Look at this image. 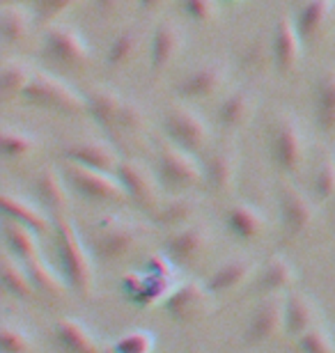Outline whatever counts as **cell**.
I'll list each match as a JSON object with an SVG mask.
<instances>
[{
	"mask_svg": "<svg viewBox=\"0 0 335 353\" xmlns=\"http://www.w3.org/2000/svg\"><path fill=\"white\" fill-rule=\"evenodd\" d=\"M117 3H119V0H95V7H97L99 14H104V17H106V14H111L113 10H115Z\"/></svg>",
	"mask_w": 335,
	"mask_h": 353,
	"instance_id": "46",
	"label": "cell"
},
{
	"mask_svg": "<svg viewBox=\"0 0 335 353\" xmlns=\"http://www.w3.org/2000/svg\"><path fill=\"white\" fill-rule=\"evenodd\" d=\"M285 330V294L262 296L248 316L244 342L248 347H265Z\"/></svg>",
	"mask_w": 335,
	"mask_h": 353,
	"instance_id": "10",
	"label": "cell"
},
{
	"mask_svg": "<svg viewBox=\"0 0 335 353\" xmlns=\"http://www.w3.org/2000/svg\"><path fill=\"white\" fill-rule=\"evenodd\" d=\"M303 53V39L296 30V23L289 14H280L274 26L271 37V60L280 74H294Z\"/></svg>",
	"mask_w": 335,
	"mask_h": 353,
	"instance_id": "16",
	"label": "cell"
},
{
	"mask_svg": "<svg viewBox=\"0 0 335 353\" xmlns=\"http://www.w3.org/2000/svg\"><path fill=\"white\" fill-rule=\"evenodd\" d=\"M230 3H239V0H230Z\"/></svg>",
	"mask_w": 335,
	"mask_h": 353,
	"instance_id": "50",
	"label": "cell"
},
{
	"mask_svg": "<svg viewBox=\"0 0 335 353\" xmlns=\"http://www.w3.org/2000/svg\"><path fill=\"white\" fill-rule=\"evenodd\" d=\"M298 282V271L296 266L289 262L287 257L276 252V255L267 257L260 264L258 273L253 278V292L262 296L269 294H287L289 289H294Z\"/></svg>",
	"mask_w": 335,
	"mask_h": 353,
	"instance_id": "20",
	"label": "cell"
},
{
	"mask_svg": "<svg viewBox=\"0 0 335 353\" xmlns=\"http://www.w3.org/2000/svg\"><path fill=\"white\" fill-rule=\"evenodd\" d=\"M333 7L335 3L333 0H303V5L298 7L296 17H294V23H296V30L301 34L303 41H310L315 39L322 28L326 26V21L333 14Z\"/></svg>",
	"mask_w": 335,
	"mask_h": 353,
	"instance_id": "33",
	"label": "cell"
},
{
	"mask_svg": "<svg viewBox=\"0 0 335 353\" xmlns=\"http://www.w3.org/2000/svg\"><path fill=\"white\" fill-rule=\"evenodd\" d=\"M312 115L324 133L335 131V67H326L317 76L312 90Z\"/></svg>",
	"mask_w": 335,
	"mask_h": 353,
	"instance_id": "28",
	"label": "cell"
},
{
	"mask_svg": "<svg viewBox=\"0 0 335 353\" xmlns=\"http://www.w3.org/2000/svg\"><path fill=\"white\" fill-rule=\"evenodd\" d=\"M333 204H335V200H333Z\"/></svg>",
	"mask_w": 335,
	"mask_h": 353,
	"instance_id": "51",
	"label": "cell"
},
{
	"mask_svg": "<svg viewBox=\"0 0 335 353\" xmlns=\"http://www.w3.org/2000/svg\"><path fill=\"white\" fill-rule=\"evenodd\" d=\"M0 275H3L5 292L14 299L30 301L37 296V289H35V282L26 264L19 257H14L10 250H3V255H0Z\"/></svg>",
	"mask_w": 335,
	"mask_h": 353,
	"instance_id": "29",
	"label": "cell"
},
{
	"mask_svg": "<svg viewBox=\"0 0 335 353\" xmlns=\"http://www.w3.org/2000/svg\"><path fill=\"white\" fill-rule=\"evenodd\" d=\"M225 83V65L218 60L202 62L186 72L180 81L175 83V94L182 101H202L216 94L220 85Z\"/></svg>",
	"mask_w": 335,
	"mask_h": 353,
	"instance_id": "17",
	"label": "cell"
},
{
	"mask_svg": "<svg viewBox=\"0 0 335 353\" xmlns=\"http://www.w3.org/2000/svg\"><path fill=\"white\" fill-rule=\"evenodd\" d=\"M310 193L317 202L335 200V152L329 150L319 157L310 179Z\"/></svg>",
	"mask_w": 335,
	"mask_h": 353,
	"instance_id": "37",
	"label": "cell"
},
{
	"mask_svg": "<svg viewBox=\"0 0 335 353\" xmlns=\"http://www.w3.org/2000/svg\"><path fill=\"white\" fill-rule=\"evenodd\" d=\"M3 239H5V250H10L21 262H30V259L41 255L39 234L17 221L3 218Z\"/></svg>",
	"mask_w": 335,
	"mask_h": 353,
	"instance_id": "31",
	"label": "cell"
},
{
	"mask_svg": "<svg viewBox=\"0 0 335 353\" xmlns=\"http://www.w3.org/2000/svg\"><path fill=\"white\" fill-rule=\"evenodd\" d=\"M88 101V112L102 129L108 133L113 140H117V115L122 108L124 99L108 88H92V92L85 94Z\"/></svg>",
	"mask_w": 335,
	"mask_h": 353,
	"instance_id": "27",
	"label": "cell"
},
{
	"mask_svg": "<svg viewBox=\"0 0 335 353\" xmlns=\"http://www.w3.org/2000/svg\"><path fill=\"white\" fill-rule=\"evenodd\" d=\"M115 174L119 176V181H122L126 197L142 211L152 214L163 202V197H161L163 186H161L159 176H156V172L149 170L145 163H140V161H135V159H122V163H119Z\"/></svg>",
	"mask_w": 335,
	"mask_h": 353,
	"instance_id": "9",
	"label": "cell"
},
{
	"mask_svg": "<svg viewBox=\"0 0 335 353\" xmlns=\"http://www.w3.org/2000/svg\"><path fill=\"white\" fill-rule=\"evenodd\" d=\"M278 214L289 236H301L315 221V202L291 181L278 183Z\"/></svg>",
	"mask_w": 335,
	"mask_h": 353,
	"instance_id": "12",
	"label": "cell"
},
{
	"mask_svg": "<svg viewBox=\"0 0 335 353\" xmlns=\"http://www.w3.org/2000/svg\"><path fill=\"white\" fill-rule=\"evenodd\" d=\"M258 268L260 266L248 257H230V259H225L223 264H218L213 268L204 282H207V287L211 289L213 296L230 294L234 289L248 285V282L255 278Z\"/></svg>",
	"mask_w": 335,
	"mask_h": 353,
	"instance_id": "24",
	"label": "cell"
},
{
	"mask_svg": "<svg viewBox=\"0 0 335 353\" xmlns=\"http://www.w3.org/2000/svg\"><path fill=\"white\" fill-rule=\"evenodd\" d=\"M74 3H76V0H30L35 17H37L39 21H44V23H48V21H55L62 12H67Z\"/></svg>",
	"mask_w": 335,
	"mask_h": 353,
	"instance_id": "44",
	"label": "cell"
},
{
	"mask_svg": "<svg viewBox=\"0 0 335 353\" xmlns=\"http://www.w3.org/2000/svg\"><path fill=\"white\" fill-rule=\"evenodd\" d=\"M241 170V154L234 145L213 147L204 154L202 174L207 188L213 193H230L237 183V174Z\"/></svg>",
	"mask_w": 335,
	"mask_h": 353,
	"instance_id": "14",
	"label": "cell"
},
{
	"mask_svg": "<svg viewBox=\"0 0 335 353\" xmlns=\"http://www.w3.org/2000/svg\"><path fill=\"white\" fill-rule=\"evenodd\" d=\"M184 44H186V37L175 21H161L156 26L152 41H149V74H152V79L166 74V69L182 53Z\"/></svg>",
	"mask_w": 335,
	"mask_h": 353,
	"instance_id": "19",
	"label": "cell"
},
{
	"mask_svg": "<svg viewBox=\"0 0 335 353\" xmlns=\"http://www.w3.org/2000/svg\"><path fill=\"white\" fill-rule=\"evenodd\" d=\"M225 228L239 241H255L267 232L269 221L260 207L246 200H237L225 209Z\"/></svg>",
	"mask_w": 335,
	"mask_h": 353,
	"instance_id": "22",
	"label": "cell"
},
{
	"mask_svg": "<svg viewBox=\"0 0 335 353\" xmlns=\"http://www.w3.org/2000/svg\"><path fill=\"white\" fill-rule=\"evenodd\" d=\"M104 353H117V351L113 349V344H111V347H104Z\"/></svg>",
	"mask_w": 335,
	"mask_h": 353,
	"instance_id": "48",
	"label": "cell"
},
{
	"mask_svg": "<svg viewBox=\"0 0 335 353\" xmlns=\"http://www.w3.org/2000/svg\"><path fill=\"white\" fill-rule=\"evenodd\" d=\"M53 335L65 353H104V344L99 342V337L92 333L88 323L76 316H60L53 323Z\"/></svg>",
	"mask_w": 335,
	"mask_h": 353,
	"instance_id": "25",
	"label": "cell"
},
{
	"mask_svg": "<svg viewBox=\"0 0 335 353\" xmlns=\"http://www.w3.org/2000/svg\"><path fill=\"white\" fill-rule=\"evenodd\" d=\"M62 157L69 163L78 165H88L95 170L104 172H117L119 163H122V154H119L117 145L108 138H81V140H71L69 145H65Z\"/></svg>",
	"mask_w": 335,
	"mask_h": 353,
	"instance_id": "13",
	"label": "cell"
},
{
	"mask_svg": "<svg viewBox=\"0 0 335 353\" xmlns=\"http://www.w3.org/2000/svg\"><path fill=\"white\" fill-rule=\"evenodd\" d=\"M32 69L19 58H7L0 67V97L5 101H19L28 83L32 79Z\"/></svg>",
	"mask_w": 335,
	"mask_h": 353,
	"instance_id": "34",
	"label": "cell"
},
{
	"mask_svg": "<svg viewBox=\"0 0 335 353\" xmlns=\"http://www.w3.org/2000/svg\"><path fill=\"white\" fill-rule=\"evenodd\" d=\"M182 10L195 23H209L216 19V0H182Z\"/></svg>",
	"mask_w": 335,
	"mask_h": 353,
	"instance_id": "43",
	"label": "cell"
},
{
	"mask_svg": "<svg viewBox=\"0 0 335 353\" xmlns=\"http://www.w3.org/2000/svg\"><path fill=\"white\" fill-rule=\"evenodd\" d=\"M298 351L301 353H335V340L324 326H315L305 335L298 337Z\"/></svg>",
	"mask_w": 335,
	"mask_h": 353,
	"instance_id": "41",
	"label": "cell"
},
{
	"mask_svg": "<svg viewBox=\"0 0 335 353\" xmlns=\"http://www.w3.org/2000/svg\"><path fill=\"white\" fill-rule=\"evenodd\" d=\"M211 245V230L207 223L193 221L180 230H173L163 241V252L177 266H191L207 255Z\"/></svg>",
	"mask_w": 335,
	"mask_h": 353,
	"instance_id": "11",
	"label": "cell"
},
{
	"mask_svg": "<svg viewBox=\"0 0 335 353\" xmlns=\"http://www.w3.org/2000/svg\"><path fill=\"white\" fill-rule=\"evenodd\" d=\"M163 5H166V0H138V7L142 12H154Z\"/></svg>",
	"mask_w": 335,
	"mask_h": 353,
	"instance_id": "47",
	"label": "cell"
},
{
	"mask_svg": "<svg viewBox=\"0 0 335 353\" xmlns=\"http://www.w3.org/2000/svg\"><path fill=\"white\" fill-rule=\"evenodd\" d=\"M163 133L170 143L180 145L182 150L191 154H204L209 147V126L204 119L198 115L195 110L186 108V105H173L163 115Z\"/></svg>",
	"mask_w": 335,
	"mask_h": 353,
	"instance_id": "7",
	"label": "cell"
},
{
	"mask_svg": "<svg viewBox=\"0 0 335 353\" xmlns=\"http://www.w3.org/2000/svg\"><path fill=\"white\" fill-rule=\"evenodd\" d=\"M191 353H207V351H204V349H193Z\"/></svg>",
	"mask_w": 335,
	"mask_h": 353,
	"instance_id": "49",
	"label": "cell"
},
{
	"mask_svg": "<svg viewBox=\"0 0 335 353\" xmlns=\"http://www.w3.org/2000/svg\"><path fill=\"white\" fill-rule=\"evenodd\" d=\"M32 190L37 195V202L44 207L53 218L67 216L71 207V188L65 179V172L55 165H44L35 176Z\"/></svg>",
	"mask_w": 335,
	"mask_h": 353,
	"instance_id": "18",
	"label": "cell"
},
{
	"mask_svg": "<svg viewBox=\"0 0 335 353\" xmlns=\"http://www.w3.org/2000/svg\"><path fill=\"white\" fill-rule=\"evenodd\" d=\"M315 326H319V307L315 299L298 289H289L285 294V333L298 340Z\"/></svg>",
	"mask_w": 335,
	"mask_h": 353,
	"instance_id": "23",
	"label": "cell"
},
{
	"mask_svg": "<svg viewBox=\"0 0 335 353\" xmlns=\"http://www.w3.org/2000/svg\"><path fill=\"white\" fill-rule=\"evenodd\" d=\"M30 32V14L21 5H3L0 10V37L5 44H23Z\"/></svg>",
	"mask_w": 335,
	"mask_h": 353,
	"instance_id": "36",
	"label": "cell"
},
{
	"mask_svg": "<svg viewBox=\"0 0 335 353\" xmlns=\"http://www.w3.org/2000/svg\"><path fill=\"white\" fill-rule=\"evenodd\" d=\"M269 157L285 176L301 170L305 161V138L294 117H278L269 131Z\"/></svg>",
	"mask_w": 335,
	"mask_h": 353,
	"instance_id": "6",
	"label": "cell"
},
{
	"mask_svg": "<svg viewBox=\"0 0 335 353\" xmlns=\"http://www.w3.org/2000/svg\"><path fill=\"white\" fill-rule=\"evenodd\" d=\"M138 46H140V34L135 28L119 30L115 37L108 41V48H106V69H108V72L124 69L135 58Z\"/></svg>",
	"mask_w": 335,
	"mask_h": 353,
	"instance_id": "35",
	"label": "cell"
},
{
	"mask_svg": "<svg viewBox=\"0 0 335 353\" xmlns=\"http://www.w3.org/2000/svg\"><path fill=\"white\" fill-rule=\"evenodd\" d=\"M28 273L35 282V289L46 296H53V299H65L67 292H71L65 275H62L60 268H55L44 255L30 259V262H23Z\"/></svg>",
	"mask_w": 335,
	"mask_h": 353,
	"instance_id": "32",
	"label": "cell"
},
{
	"mask_svg": "<svg viewBox=\"0 0 335 353\" xmlns=\"http://www.w3.org/2000/svg\"><path fill=\"white\" fill-rule=\"evenodd\" d=\"M175 262L170 259L166 252H152V255H147L145 259V271L156 275V278H163V280H170V282H177L175 280Z\"/></svg>",
	"mask_w": 335,
	"mask_h": 353,
	"instance_id": "45",
	"label": "cell"
},
{
	"mask_svg": "<svg viewBox=\"0 0 335 353\" xmlns=\"http://www.w3.org/2000/svg\"><path fill=\"white\" fill-rule=\"evenodd\" d=\"M198 200L191 193H175L173 197L163 200L156 211H152V223L161 230H180L184 225L193 223L198 214Z\"/></svg>",
	"mask_w": 335,
	"mask_h": 353,
	"instance_id": "26",
	"label": "cell"
},
{
	"mask_svg": "<svg viewBox=\"0 0 335 353\" xmlns=\"http://www.w3.org/2000/svg\"><path fill=\"white\" fill-rule=\"evenodd\" d=\"M142 124H145L142 108L135 101H126V99H124L122 108H119V115H117V138H119V133L140 131Z\"/></svg>",
	"mask_w": 335,
	"mask_h": 353,
	"instance_id": "42",
	"label": "cell"
},
{
	"mask_svg": "<svg viewBox=\"0 0 335 353\" xmlns=\"http://www.w3.org/2000/svg\"><path fill=\"white\" fill-rule=\"evenodd\" d=\"M253 117V97L246 90H232L216 110V122L223 131H239Z\"/></svg>",
	"mask_w": 335,
	"mask_h": 353,
	"instance_id": "30",
	"label": "cell"
},
{
	"mask_svg": "<svg viewBox=\"0 0 335 353\" xmlns=\"http://www.w3.org/2000/svg\"><path fill=\"white\" fill-rule=\"evenodd\" d=\"M0 349L3 353H32L35 340L26 326L12 316L3 319V333H0Z\"/></svg>",
	"mask_w": 335,
	"mask_h": 353,
	"instance_id": "39",
	"label": "cell"
},
{
	"mask_svg": "<svg viewBox=\"0 0 335 353\" xmlns=\"http://www.w3.org/2000/svg\"><path fill=\"white\" fill-rule=\"evenodd\" d=\"M3 214L5 218L26 225L37 234H46L55 228V218L39 202L28 200V197L14 193V190H3Z\"/></svg>",
	"mask_w": 335,
	"mask_h": 353,
	"instance_id": "21",
	"label": "cell"
},
{
	"mask_svg": "<svg viewBox=\"0 0 335 353\" xmlns=\"http://www.w3.org/2000/svg\"><path fill=\"white\" fill-rule=\"evenodd\" d=\"M44 53L62 67H83L90 58L83 34L71 26L48 28L44 34Z\"/></svg>",
	"mask_w": 335,
	"mask_h": 353,
	"instance_id": "15",
	"label": "cell"
},
{
	"mask_svg": "<svg viewBox=\"0 0 335 353\" xmlns=\"http://www.w3.org/2000/svg\"><path fill=\"white\" fill-rule=\"evenodd\" d=\"M65 179L69 183L71 193L76 197H81L85 202H126V190L119 181V176L115 172H104L95 170L88 165H78V163H65Z\"/></svg>",
	"mask_w": 335,
	"mask_h": 353,
	"instance_id": "5",
	"label": "cell"
},
{
	"mask_svg": "<svg viewBox=\"0 0 335 353\" xmlns=\"http://www.w3.org/2000/svg\"><path fill=\"white\" fill-rule=\"evenodd\" d=\"M213 294L202 280L177 282V287L163 301V310L173 316L177 323H195L204 319L211 310Z\"/></svg>",
	"mask_w": 335,
	"mask_h": 353,
	"instance_id": "8",
	"label": "cell"
},
{
	"mask_svg": "<svg viewBox=\"0 0 335 353\" xmlns=\"http://www.w3.org/2000/svg\"><path fill=\"white\" fill-rule=\"evenodd\" d=\"M39 147V138L32 136L23 129H17V126L5 124L3 133H0V150H3V157L7 161H21Z\"/></svg>",
	"mask_w": 335,
	"mask_h": 353,
	"instance_id": "38",
	"label": "cell"
},
{
	"mask_svg": "<svg viewBox=\"0 0 335 353\" xmlns=\"http://www.w3.org/2000/svg\"><path fill=\"white\" fill-rule=\"evenodd\" d=\"M55 252H58V268L65 275L67 285L81 299H90L95 294L97 273H95V255L90 243L83 241L81 232L76 230L69 216L55 218Z\"/></svg>",
	"mask_w": 335,
	"mask_h": 353,
	"instance_id": "1",
	"label": "cell"
},
{
	"mask_svg": "<svg viewBox=\"0 0 335 353\" xmlns=\"http://www.w3.org/2000/svg\"><path fill=\"white\" fill-rule=\"evenodd\" d=\"M147 228L119 216H106L90 230V250L102 262H115L126 257L145 241Z\"/></svg>",
	"mask_w": 335,
	"mask_h": 353,
	"instance_id": "2",
	"label": "cell"
},
{
	"mask_svg": "<svg viewBox=\"0 0 335 353\" xmlns=\"http://www.w3.org/2000/svg\"><path fill=\"white\" fill-rule=\"evenodd\" d=\"M19 101L23 105H30V108L53 110V112H62V115H81V112H88L85 94H81L78 90L67 85L62 79L48 72H35Z\"/></svg>",
	"mask_w": 335,
	"mask_h": 353,
	"instance_id": "3",
	"label": "cell"
},
{
	"mask_svg": "<svg viewBox=\"0 0 335 353\" xmlns=\"http://www.w3.org/2000/svg\"><path fill=\"white\" fill-rule=\"evenodd\" d=\"M154 172L159 176L161 186L173 190V193H189L204 181L202 163L195 154L182 150L180 145L170 143L168 138L156 143Z\"/></svg>",
	"mask_w": 335,
	"mask_h": 353,
	"instance_id": "4",
	"label": "cell"
},
{
	"mask_svg": "<svg viewBox=\"0 0 335 353\" xmlns=\"http://www.w3.org/2000/svg\"><path fill=\"white\" fill-rule=\"evenodd\" d=\"M156 347V337L152 330H126L119 337H115L113 342V349L117 353H154Z\"/></svg>",
	"mask_w": 335,
	"mask_h": 353,
	"instance_id": "40",
	"label": "cell"
}]
</instances>
